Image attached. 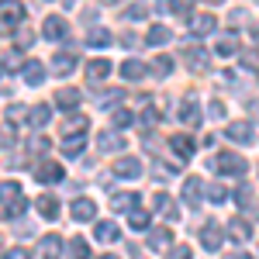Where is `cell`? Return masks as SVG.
<instances>
[{"label":"cell","instance_id":"obj_61","mask_svg":"<svg viewBox=\"0 0 259 259\" xmlns=\"http://www.w3.org/2000/svg\"><path fill=\"white\" fill-rule=\"evenodd\" d=\"M256 41H259V28H256Z\"/></svg>","mask_w":259,"mask_h":259},{"label":"cell","instance_id":"obj_52","mask_svg":"<svg viewBox=\"0 0 259 259\" xmlns=\"http://www.w3.org/2000/svg\"><path fill=\"white\" fill-rule=\"evenodd\" d=\"M121 45H128V49H132V45H139V38H135V35L128 31V35H121Z\"/></svg>","mask_w":259,"mask_h":259},{"label":"cell","instance_id":"obj_40","mask_svg":"<svg viewBox=\"0 0 259 259\" xmlns=\"http://www.w3.org/2000/svg\"><path fill=\"white\" fill-rule=\"evenodd\" d=\"M49 149H52V142L45 139V135H35V139H31V152H35V156H41V152H49Z\"/></svg>","mask_w":259,"mask_h":259},{"label":"cell","instance_id":"obj_18","mask_svg":"<svg viewBox=\"0 0 259 259\" xmlns=\"http://www.w3.org/2000/svg\"><path fill=\"white\" fill-rule=\"evenodd\" d=\"M107 76H111V62L104 59V56H100V59H94L90 66H87V80H90V83H104Z\"/></svg>","mask_w":259,"mask_h":259},{"label":"cell","instance_id":"obj_25","mask_svg":"<svg viewBox=\"0 0 259 259\" xmlns=\"http://www.w3.org/2000/svg\"><path fill=\"white\" fill-rule=\"evenodd\" d=\"M169 145H173V152H177L180 159H190V156H194V139H190V135H173Z\"/></svg>","mask_w":259,"mask_h":259},{"label":"cell","instance_id":"obj_32","mask_svg":"<svg viewBox=\"0 0 259 259\" xmlns=\"http://www.w3.org/2000/svg\"><path fill=\"white\" fill-rule=\"evenodd\" d=\"M24 211H28V200H24V194H21L18 200H11V204H7V211H4V218H7V221H14V218H21Z\"/></svg>","mask_w":259,"mask_h":259},{"label":"cell","instance_id":"obj_11","mask_svg":"<svg viewBox=\"0 0 259 259\" xmlns=\"http://www.w3.org/2000/svg\"><path fill=\"white\" fill-rule=\"evenodd\" d=\"M218 28V21H214V14H190V35H197V38H204V35H211Z\"/></svg>","mask_w":259,"mask_h":259},{"label":"cell","instance_id":"obj_58","mask_svg":"<svg viewBox=\"0 0 259 259\" xmlns=\"http://www.w3.org/2000/svg\"><path fill=\"white\" fill-rule=\"evenodd\" d=\"M62 4H66V7H73V0H62Z\"/></svg>","mask_w":259,"mask_h":259},{"label":"cell","instance_id":"obj_3","mask_svg":"<svg viewBox=\"0 0 259 259\" xmlns=\"http://www.w3.org/2000/svg\"><path fill=\"white\" fill-rule=\"evenodd\" d=\"M225 139L235 142V145H252V121H232L228 128H225Z\"/></svg>","mask_w":259,"mask_h":259},{"label":"cell","instance_id":"obj_19","mask_svg":"<svg viewBox=\"0 0 259 259\" xmlns=\"http://www.w3.org/2000/svg\"><path fill=\"white\" fill-rule=\"evenodd\" d=\"M124 145H128V139H121L118 132H104V135L97 139V149H100V152H121Z\"/></svg>","mask_w":259,"mask_h":259},{"label":"cell","instance_id":"obj_1","mask_svg":"<svg viewBox=\"0 0 259 259\" xmlns=\"http://www.w3.org/2000/svg\"><path fill=\"white\" fill-rule=\"evenodd\" d=\"M211 166H214V173H221V177H235V180H242L245 169H249V162L242 159L239 152H218V156L211 159Z\"/></svg>","mask_w":259,"mask_h":259},{"label":"cell","instance_id":"obj_45","mask_svg":"<svg viewBox=\"0 0 259 259\" xmlns=\"http://www.w3.org/2000/svg\"><path fill=\"white\" fill-rule=\"evenodd\" d=\"M31 41H35V31H18V52H21V49H28Z\"/></svg>","mask_w":259,"mask_h":259},{"label":"cell","instance_id":"obj_24","mask_svg":"<svg viewBox=\"0 0 259 259\" xmlns=\"http://www.w3.org/2000/svg\"><path fill=\"white\" fill-rule=\"evenodd\" d=\"M118 235H121V232H118L114 221H97V225H94V239H97V242H114Z\"/></svg>","mask_w":259,"mask_h":259},{"label":"cell","instance_id":"obj_4","mask_svg":"<svg viewBox=\"0 0 259 259\" xmlns=\"http://www.w3.org/2000/svg\"><path fill=\"white\" fill-rule=\"evenodd\" d=\"M183 62H187V69H194V73H207V69H211V56H207L200 45L183 49Z\"/></svg>","mask_w":259,"mask_h":259},{"label":"cell","instance_id":"obj_31","mask_svg":"<svg viewBox=\"0 0 259 259\" xmlns=\"http://www.w3.org/2000/svg\"><path fill=\"white\" fill-rule=\"evenodd\" d=\"M111 124H114V128H132V124H135V114H132L128 107H114V114H111Z\"/></svg>","mask_w":259,"mask_h":259},{"label":"cell","instance_id":"obj_29","mask_svg":"<svg viewBox=\"0 0 259 259\" xmlns=\"http://www.w3.org/2000/svg\"><path fill=\"white\" fill-rule=\"evenodd\" d=\"M169 38H173V31H169L166 24H156V28H149V35H145V41H149V45H166Z\"/></svg>","mask_w":259,"mask_h":259},{"label":"cell","instance_id":"obj_37","mask_svg":"<svg viewBox=\"0 0 259 259\" xmlns=\"http://www.w3.org/2000/svg\"><path fill=\"white\" fill-rule=\"evenodd\" d=\"M121 100H124V90H107V94L97 97V104L100 107H114V104H121Z\"/></svg>","mask_w":259,"mask_h":259},{"label":"cell","instance_id":"obj_50","mask_svg":"<svg viewBox=\"0 0 259 259\" xmlns=\"http://www.w3.org/2000/svg\"><path fill=\"white\" fill-rule=\"evenodd\" d=\"M0 145H14V128H4L0 132Z\"/></svg>","mask_w":259,"mask_h":259},{"label":"cell","instance_id":"obj_21","mask_svg":"<svg viewBox=\"0 0 259 259\" xmlns=\"http://www.w3.org/2000/svg\"><path fill=\"white\" fill-rule=\"evenodd\" d=\"M228 239H232V242H249V239H252V228H249V221H242V218L228 221Z\"/></svg>","mask_w":259,"mask_h":259},{"label":"cell","instance_id":"obj_41","mask_svg":"<svg viewBox=\"0 0 259 259\" xmlns=\"http://www.w3.org/2000/svg\"><path fill=\"white\" fill-rule=\"evenodd\" d=\"M190 256H194V252H190L187 245H169V249H166V259H190Z\"/></svg>","mask_w":259,"mask_h":259},{"label":"cell","instance_id":"obj_47","mask_svg":"<svg viewBox=\"0 0 259 259\" xmlns=\"http://www.w3.org/2000/svg\"><path fill=\"white\" fill-rule=\"evenodd\" d=\"M159 111H152V107H149V111H145V114H142V121H145V128H152V124H159Z\"/></svg>","mask_w":259,"mask_h":259},{"label":"cell","instance_id":"obj_35","mask_svg":"<svg viewBox=\"0 0 259 259\" xmlns=\"http://www.w3.org/2000/svg\"><path fill=\"white\" fill-rule=\"evenodd\" d=\"M18 197H21V187L14 183V180L0 183V200H4V204H11V200H18Z\"/></svg>","mask_w":259,"mask_h":259},{"label":"cell","instance_id":"obj_48","mask_svg":"<svg viewBox=\"0 0 259 259\" xmlns=\"http://www.w3.org/2000/svg\"><path fill=\"white\" fill-rule=\"evenodd\" d=\"M24 111H28L24 104H11V107H7V121H18L21 114H24Z\"/></svg>","mask_w":259,"mask_h":259},{"label":"cell","instance_id":"obj_8","mask_svg":"<svg viewBox=\"0 0 259 259\" xmlns=\"http://www.w3.org/2000/svg\"><path fill=\"white\" fill-rule=\"evenodd\" d=\"M180 121L187 124V128H197L200 121H204V114H200V107H197V97L190 94V97L180 104Z\"/></svg>","mask_w":259,"mask_h":259},{"label":"cell","instance_id":"obj_34","mask_svg":"<svg viewBox=\"0 0 259 259\" xmlns=\"http://www.w3.org/2000/svg\"><path fill=\"white\" fill-rule=\"evenodd\" d=\"M149 73H156V76H169V73H173V59H169V56H156V62H152V69H149Z\"/></svg>","mask_w":259,"mask_h":259},{"label":"cell","instance_id":"obj_46","mask_svg":"<svg viewBox=\"0 0 259 259\" xmlns=\"http://www.w3.org/2000/svg\"><path fill=\"white\" fill-rule=\"evenodd\" d=\"M207 114H211L214 121H218V118H225V104H221V100H211V107H207Z\"/></svg>","mask_w":259,"mask_h":259},{"label":"cell","instance_id":"obj_20","mask_svg":"<svg viewBox=\"0 0 259 259\" xmlns=\"http://www.w3.org/2000/svg\"><path fill=\"white\" fill-rule=\"evenodd\" d=\"M56 104H59L62 111H69V114H73V111L80 107V90H73V87H62L59 94H56Z\"/></svg>","mask_w":259,"mask_h":259},{"label":"cell","instance_id":"obj_5","mask_svg":"<svg viewBox=\"0 0 259 259\" xmlns=\"http://www.w3.org/2000/svg\"><path fill=\"white\" fill-rule=\"evenodd\" d=\"M221 242H225V228H221L218 221H211V225H204V228H200V245H204L207 252H218Z\"/></svg>","mask_w":259,"mask_h":259},{"label":"cell","instance_id":"obj_38","mask_svg":"<svg viewBox=\"0 0 259 259\" xmlns=\"http://www.w3.org/2000/svg\"><path fill=\"white\" fill-rule=\"evenodd\" d=\"M69 256H73V259H90L87 239H73V242H69Z\"/></svg>","mask_w":259,"mask_h":259},{"label":"cell","instance_id":"obj_28","mask_svg":"<svg viewBox=\"0 0 259 259\" xmlns=\"http://www.w3.org/2000/svg\"><path fill=\"white\" fill-rule=\"evenodd\" d=\"M111 31H107V28H90V35H87V45H90V49H107V45H111Z\"/></svg>","mask_w":259,"mask_h":259},{"label":"cell","instance_id":"obj_26","mask_svg":"<svg viewBox=\"0 0 259 259\" xmlns=\"http://www.w3.org/2000/svg\"><path fill=\"white\" fill-rule=\"evenodd\" d=\"M139 204V194H132V190H118L114 197H111V207L114 211H132Z\"/></svg>","mask_w":259,"mask_h":259},{"label":"cell","instance_id":"obj_44","mask_svg":"<svg viewBox=\"0 0 259 259\" xmlns=\"http://www.w3.org/2000/svg\"><path fill=\"white\" fill-rule=\"evenodd\" d=\"M128 18H132V21L149 18V4H135V7H128Z\"/></svg>","mask_w":259,"mask_h":259},{"label":"cell","instance_id":"obj_49","mask_svg":"<svg viewBox=\"0 0 259 259\" xmlns=\"http://www.w3.org/2000/svg\"><path fill=\"white\" fill-rule=\"evenodd\" d=\"M190 4H194V0H173V4H169V11H180V14H190Z\"/></svg>","mask_w":259,"mask_h":259},{"label":"cell","instance_id":"obj_9","mask_svg":"<svg viewBox=\"0 0 259 259\" xmlns=\"http://www.w3.org/2000/svg\"><path fill=\"white\" fill-rule=\"evenodd\" d=\"M41 28H45V38L49 41H62L69 35V24H66V18H59V14H49Z\"/></svg>","mask_w":259,"mask_h":259},{"label":"cell","instance_id":"obj_57","mask_svg":"<svg viewBox=\"0 0 259 259\" xmlns=\"http://www.w3.org/2000/svg\"><path fill=\"white\" fill-rule=\"evenodd\" d=\"M104 4H111V7H114V4H121V0H104Z\"/></svg>","mask_w":259,"mask_h":259},{"label":"cell","instance_id":"obj_15","mask_svg":"<svg viewBox=\"0 0 259 259\" xmlns=\"http://www.w3.org/2000/svg\"><path fill=\"white\" fill-rule=\"evenodd\" d=\"M49 121H52V107H49V104H35V107L28 111V124H31L35 132H41Z\"/></svg>","mask_w":259,"mask_h":259},{"label":"cell","instance_id":"obj_39","mask_svg":"<svg viewBox=\"0 0 259 259\" xmlns=\"http://www.w3.org/2000/svg\"><path fill=\"white\" fill-rule=\"evenodd\" d=\"M204 194H207V197H211V204H225V200H228V190H225V187H221V183H211V187H207V190H204Z\"/></svg>","mask_w":259,"mask_h":259},{"label":"cell","instance_id":"obj_55","mask_svg":"<svg viewBox=\"0 0 259 259\" xmlns=\"http://www.w3.org/2000/svg\"><path fill=\"white\" fill-rule=\"evenodd\" d=\"M225 259H249V256H245V252H228Z\"/></svg>","mask_w":259,"mask_h":259},{"label":"cell","instance_id":"obj_59","mask_svg":"<svg viewBox=\"0 0 259 259\" xmlns=\"http://www.w3.org/2000/svg\"><path fill=\"white\" fill-rule=\"evenodd\" d=\"M100 259H118V256H100Z\"/></svg>","mask_w":259,"mask_h":259},{"label":"cell","instance_id":"obj_43","mask_svg":"<svg viewBox=\"0 0 259 259\" xmlns=\"http://www.w3.org/2000/svg\"><path fill=\"white\" fill-rule=\"evenodd\" d=\"M218 56H239V45L232 38H221L218 41Z\"/></svg>","mask_w":259,"mask_h":259},{"label":"cell","instance_id":"obj_33","mask_svg":"<svg viewBox=\"0 0 259 259\" xmlns=\"http://www.w3.org/2000/svg\"><path fill=\"white\" fill-rule=\"evenodd\" d=\"M83 132H87V118H83V114H76V118L66 121V128H62V139H66V135H83Z\"/></svg>","mask_w":259,"mask_h":259},{"label":"cell","instance_id":"obj_14","mask_svg":"<svg viewBox=\"0 0 259 259\" xmlns=\"http://www.w3.org/2000/svg\"><path fill=\"white\" fill-rule=\"evenodd\" d=\"M169 245H173V232L169 228H152L149 232V249L152 252H166Z\"/></svg>","mask_w":259,"mask_h":259},{"label":"cell","instance_id":"obj_42","mask_svg":"<svg viewBox=\"0 0 259 259\" xmlns=\"http://www.w3.org/2000/svg\"><path fill=\"white\" fill-rule=\"evenodd\" d=\"M242 56V66H245V69H259V52H252V49H249V52H239Z\"/></svg>","mask_w":259,"mask_h":259},{"label":"cell","instance_id":"obj_36","mask_svg":"<svg viewBox=\"0 0 259 259\" xmlns=\"http://www.w3.org/2000/svg\"><path fill=\"white\" fill-rule=\"evenodd\" d=\"M232 197H235V204H239L242 211H245V207L252 204V197H256V194H252V187H249V183H242V187L235 190V194H232Z\"/></svg>","mask_w":259,"mask_h":259},{"label":"cell","instance_id":"obj_17","mask_svg":"<svg viewBox=\"0 0 259 259\" xmlns=\"http://www.w3.org/2000/svg\"><path fill=\"white\" fill-rule=\"evenodd\" d=\"M21 73H24V83H28V87H38V83L45 80V66H41L38 59H28L21 66Z\"/></svg>","mask_w":259,"mask_h":259},{"label":"cell","instance_id":"obj_13","mask_svg":"<svg viewBox=\"0 0 259 259\" xmlns=\"http://www.w3.org/2000/svg\"><path fill=\"white\" fill-rule=\"evenodd\" d=\"M62 177H66V169H62L59 162H38V169H35L38 183H59Z\"/></svg>","mask_w":259,"mask_h":259},{"label":"cell","instance_id":"obj_22","mask_svg":"<svg viewBox=\"0 0 259 259\" xmlns=\"http://www.w3.org/2000/svg\"><path fill=\"white\" fill-rule=\"evenodd\" d=\"M35 207H38V214H41V218H49V221L59 214V200H56V194H41Z\"/></svg>","mask_w":259,"mask_h":259},{"label":"cell","instance_id":"obj_7","mask_svg":"<svg viewBox=\"0 0 259 259\" xmlns=\"http://www.w3.org/2000/svg\"><path fill=\"white\" fill-rule=\"evenodd\" d=\"M145 169H142V159H135V156H124V159L114 162V177L121 180H139Z\"/></svg>","mask_w":259,"mask_h":259},{"label":"cell","instance_id":"obj_16","mask_svg":"<svg viewBox=\"0 0 259 259\" xmlns=\"http://www.w3.org/2000/svg\"><path fill=\"white\" fill-rule=\"evenodd\" d=\"M38 256H41V259H59V256H62V239L56 235V232L41 239V245H38Z\"/></svg>","mask_w":259,"mask_h":259},{"label":"cell","instance_id":"obj_10","mask_svg":"<svg viewBox=\"0 0 259 259\" xmlns=\"http://www.w3.org/2000/svg\"><path fill=\"white\" fill-rule=\"evenodd\" d=\"M69 214H73V221H94L97 218V204L90 197H76L73 207H69Z\"/></svg>","mask_w":259,"mask_h":259},{"label":"cell","instance_id":"obj_12","mask_svg":"<svg viewBox=\"0 0 259 259\" xmlns=\"http://www.w3.org/2000/svg\"><path fill=\"white\" fill-rule=\"evenodd\" d=\"M76 62H80L76 52H56V59H52V73H56V76H69V73L76 69Z\"/></svg>","mask_w":259,"mask_h":259},{"label":"cell","instance_id":"obj_30","mask_svg":"<svg viewBox=\"0 0 259 259\" xmlns=\"http://www.w3.org/2000/svg\"><path fill=\"white\" fill-rule=\"evenodd\" d=\"M149 211H142V207H132V211H128V225H132V228H135V232H145V228H149Z\"/></svg>","mask_w":259,"mask_h":259},{"label":"cell","instance_id":"obj_60","mask_svg":"<svg viewBox=\"0 0 259 259\" xmlns=\"http://www.w3.org/2000/svg\"><path fill=\"white\" fill-rule=\"evenodd\" d=\"M0 252H4V239H0Z\"/></svg>","mask_w":259,"mask_h":259},{"label":"cell","instance_id":"obj_54","mask_svg":"<svg viewBox=\"0 0 259 259\" xmlns=\"http://www.w3.org/2000/svg\"><path fill=\"white\" fill-rule=\"evenodd\" d=\"M249 111H252V118L259 121V100H249Z\"/></svg>","mask_w":259,"mask_h":259},{"label":"cell","instance_id":"obj_53","mask_svg":"<svg viewBox=\"0 0 259 259\" xmlns=\"http://www.w3.org/2000/svg\"><path fill=\"white\" fill-rule=\"evenodd\" d=\"M245 211H249V214H252V218H259V197H252V204H249V207H245Z\"/></svg>","mask_w":259,"mask_h":259},{"label":"cell","instance_id":"obj_23","mask_svg":"<svg viewBox=\"0 0 259 259\" xmlns=\"http://www.w3.org/2000/svg\"><path fill=\"white\" fill-rule=\"evenodd\" d=\"M145 73H149V69H145V66H142L139 59H124V62H121V76H124V80L139 83L142 76H145Z\"/></svg>","mask_w":259,"mask_h":259},{"label":"cell","instance_id":"obj_56","mask_svg":"<svg viewBox=\"0 0 259 259\" xmlns=\"http://www.w3.org/2000/svg\"><path fill=\"white\" fill-rule=\"evenodd\" d=\"M204 4H207V7H218V4H225V0H204Z\"/></svg>","mask_w":259,"mask_h":259},{"label":"cell","instance_id":"obj_2","mask_svg":"<svg viewBox=\"0 0 259 259\" xmlns=\"http://www.w3.org/2000/svg\"><path fill=\"white\" fill-rule=\"evenodd\" d=\"M21 21H24V7L18 0H4L0 4V35H11Z\"/></svg>","mask_w":259,"mask_h":259},{"label":"cell","instance_id":"obj_51","mask_svg":"<svg viewBox=\"0 0 259 259\" xmlns=\"http://www.w3.org/2000/svg\"><path fill=\"white\" fill-rule=\"evenodd\" d=\"M4 259H31V256H28V249H11Z\"/></svg>","mask_w":259,"mask_h":259},{"label":"cell","instance_id":"obj_27","mask_svg":"<svg viewBox=\"0 0 259 259\" xmlns=\"http://www.w3.org/2000/svg\"><path fill=\"white\" fill-rule=\"evenodd\" d=\"M83 135H66V139H62V156H66V159H76V156H80L83 152Z\"/></svg>","mask_w":259,"mask_h":259},{"label":"cell","instance_id":"obj_6","mask_svg":"<svg viewBox=\"0 0 259 259\" xmlns=\"http://www.w3.org/2000/svg\"><path fill=\"white\" fill-rule=\"evenodd\" d=\"M183 200H187V207H200V200H204V180L200 177L183 180Z\"/></svg>","mask_w":259,"mask_h":259}]
</instances>
